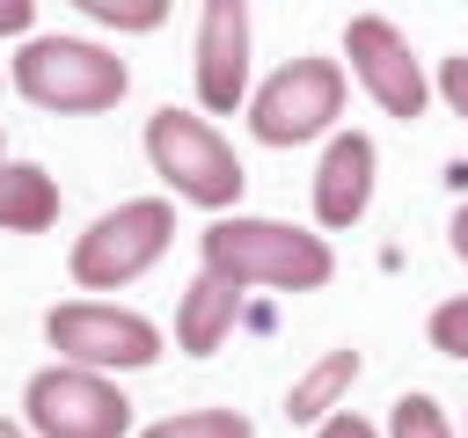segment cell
Segmentation results:
<instances>
[{
	"label": "cell",
	"mask_w": 468,
	"mask_h": 438,
	"mask_svg": "<svg viewBox=\"0 0 468 438\" xmlns=\"http://www.w3.org/2000/svg\"><path fill=\"white\" fill-rule=\"evenodd\" d=\"M197 248H205V270H219L234 285H278V292L329 285V270H336V256H329L322 234H300L285 219H249V212L212 219Z\"/></svg>",
	"instance_id": "obj_1"
},
{
	"label": "cell",
	"mask_w": 468,
	"mask_h": 438,
	"mask_svg": "<svg viewBox=\"0 0 468 438\" xmlns=\"http://www.w3.org/2000/svg\"><path fill=\"white\" fill-rule=\"evenodd\" d=\"M15 88H22L37 110L88 117V110H110V102L132 88V73H124V58H110L102 44L37 36V44H22V58H15Z\"/></svg>",
	"instance_id": "obj_2"
},
{
	"label": "cell",
	"mask_w": 468,
	"mask_h": 438,
	"mask_svg": "<svg viewBox=\"0 0 468 438\" xmlns=\"http://www.w3.org/2000/svg\"><path fill=\"white\" fill-rule=\"evenodd\" d=\"M146 161H154V175L176 190V197H190V204H234L241 197V161H234V146L205 124V117H190V110H154V124H146Z\"/></svg>",
	"instance_id": "obj_3"
},
{
	"label": "cell",
	"mask_w": 468,
	"mask_h": 438,
	"mask_svg": "<svg viewBox=\"0 0 468 438\" xmlns=\"http://www.w3.org/2000/svg\"><path fill=\"white\" fill-rule=\"evenodd\" d=\"M168 234H176V212H168L161 197H132V204H117V212H102V219L73 241V285H88V292L132 285L139 270L161 263Z\"/></svg>",
	"instance_id": "obj_4"
},
{
	"label": "cell",
	"mask_w": 468,
	"mask_h": 438,
	"mask_svg": "<svg viewBox=\"0 0 468 438\" xmlns=\"http://www.w3.org/2000/svg\"><path fill=\"white\" fill-rule=\"evenodd\" d=\"M336 117H344V66L336 58H292L249 102V124L263 146H300V139L329 131Z\"/></svg>",
	"instance_id": "obj_5"
},
{
	"label": "cell",
	"mask_w": 468,
	"mask_h": 438,
	"mask_svg": "<svg viewBox=\"0 0 468 438\" xmlns=\"http://www.w3.org/2000/svg\"><path fill=\"white\" fill-rule=\"evenodd\" d=\"M44 336H51V350H58L66 365H88V372H139V365L161 358V328H154L146 314H132V307H95V299L51 307Z\"/></svg>",
	"instance_id": "obj_6"
},
{
	"label": "cell",
	"mask_w": 468,
	"mask_h": 438,
	"mask_svg": "<svg viewBox=\"0 0 468 438\" xmlns=\"http://www.w3.org/2000/svg\"><path fill=\"white\" fill-rule=\"evenodd\" d=\"M22 409H29V431L37 438H124L132 431V402L102 372H88V365L37 372L29 394H22Z\"/></svg>",
	"instance_id": "obj_7"
},
{
	"label": "cell",
	"mask_w": 468,
	"mask_h": 438,
	"mask_svg": "<svg viewBox=\"0 0 468 438\" xmlns=\"http://www.w3.org/2000/svg\"><path fill=\"white\" fill-rule=\"evenodd\" d=\"M344 58H351V73H358V88L388 110V117H424V66H417V51H410V36L388 22V15H351V29H344Z\"/></svg>",
	"instance_id": "obj_8"
},
{
	"label": "cell",
	"mask_w": 468,
	"mask_h": 438,
	"mask_svg": "<svg viewBox=\"0 0 468 438\" xmlns=\"http://www.w3.org/2000/svg\"><path fill=\"white\" fill-rule=\"evenodd\" d=\"M249 95V0H205L197 22V102L234 110Z\"/></svg>",
	"instance_id": "obj_9"
},
{
	"label": "cell",
	"mask_w": 468,
	"mask_h": 438,
	"mask_svg": "<svg viewBox=\"0 0 468 438\" xmlns=\"http://www.w3.org/2000/svg\"><path fill=\"white\" fill-rule=\"evenodd\" d=\"M373 139L366 131H336L329 153H322V175H314V219L322 226H358L366 204H373Z\"/></svg>",
	"instance_id": "obj_10"
},
{
	"label": "cell",
	"mask_w": 468,
	"mask_h": 438,
	"mask_svg": "<svg viewBox=\"0 0 468 438\" xmlns=\"http://www.w3.org/2000/svg\"><path fill=\"white\" fill-rule=\"evenodd\" d=\"M234 314H241V285L219 277V270H197L190 292H183V307H176V343L183 350H219V336L234 328Z\"/></svg>",
	"instance_id": "obj_11"
},
{
	"label": "cell",
	"mask_w": 468,
	"mask_h": 438,
	"mask_svg": "<svg viewBox=\"0 0 468 438\" xmlns=\"http://www.w3.org/2000/svg\"><path fill=\"white\" fill-rule=\"evenodd\" d=\"M58 219V190L37 161H0V234H44Z\"/></svg>",
	"instance_id": "obj_12"
},
{
	"label": "cell",
	"mask_w": 468,
	"mask_h": 438,
	"mask_svg": "<svg viewBox=\"0 0 468 438\" xmlns=\"http://www.w3.org/2000/svg\"><path fill=\"white\" fill-rule=\"evenodd\" d=\"M351 380H358V350H329V358L285 394V416H292V423H314L322 409H336V394H344Z\"/></svg>",
	"instance_id": "obj_13"
},
{
	"label": "cell",
	"mask_w": 468,
	"mask_h": 438,
	"mask_svg": "<svg viewBox=\"0 0 468 438\" xmlns=\"http://www.w3.org/2000/svg\"><path fill=\"white\" fill-rule=\"evenodd\" d=\"M139 438H256V431H249L241 409H190V416H168V423H154Z\"/></svg>",
	"instance_id": "obj_14"
},
{
	"label": "cell",
	"mask_w": 468,
	"mask_h": 438,
	"mask_svg": "<svg viewBox=\"0 0 468 438\" xmlns=\"http://www.w3.org/2000/svg\"><path fill=\"white\" fill-rule=\"evenodd\" d=\"M80 15H95L102 29H161L168 22V0H73Z\"/></svg>",
	"instance_id": "obj_15"
},
{
	"label": "cell",
	"mask_w": 468,
	"mask_h": 438,
	"mask_svg": "<svg viewBox=\"0 0 468 438\" xmlns=\"http://www.w3.org/2000/svg\"><path fill=\"white\" fill-rule=\"evenodd\" d=\"M388 438H453V431H446V416H439V402H431V394H402V402H395Z\"/></svg>",
	"instance_id": "obj_16"
},
{
	"label": "cell",
	"mask_w": 468,
	"mask_h": 438,
	"mask_svg": "<svg viewBox=\"0 0 468 438\" xmlns=\"http://www.w3.org/2000/svg\"><path fill=\"white\" fill-rule=\"evenodd\" d=\"M431 350L468 358V292H461V299H446V307H431Z\"/></svg>",
	"instance_id": "obj_17"
},
{
	"label": "cell",
	"mask_w": 468,
	"mask_h": 438,
	"mask_svg": "<svg viewBox=\"0 0 468 438\" xmlns=\"http://www.w3.org/2000/svg\"><path fill=\"white\" fill-rule=\"evenodd\" d=\"M439 95L453 102V117H468V58H446L439 66Z\"/></svg>",
	"instance_id": "obj_18"
},
{
	"label": "cell",
	"mask_w": 468,
	"mask_h": 438,
	"mask_svg": "<svg viewBox=\"0 0 468 438\" xmlns=\"http://www.w3.org/2000/svg\"><path fill=\"white\" fill-rule=\"evenodd\" d=\"M314 438H380V431H373L366 416H351V409H344V416H322V431H314Z\"/></svg>",
	"instance_id": "obj_19"
},
{
	"label": "cell",
	"mask_w": 468,
	"mask_h": 438,
	"mask_svg": "<svg viewBox=\"0 0 468 438\" xmlns=\"http://www.w3.org/2000/svg\"><path fill=\"white\" fill-rule=\"evenodd\" d=\"M29 7H37V0H0V29H7V36L29 29Z\"/></svg>",
	"instance_id": "obj_20"
},
{
	"label": "cell",
	"mask_w": 468,
	"mask_h": 438,
	"mask_svg": "<svg viewBox=\"0 0 468 438\" xmlns=\"http://www.w3.org/2000/svg\"><path fill=\"white\" fill-rule=\"evenodd\" d=\"M446 234H453V256H461V263H468V204H461V212H453V226H446Z\"/></svg>",
	"instance_id": "obj_21"
},
{
	"label": "cell",
	"mask_w": 468,
	"mask_h": 438,
	"mask_svg": "<svg viewBox=\"0 0 468 438\" xmlns=\"http://www.w3.org/2000/svg\"><path fill=\"white\" fill-rule=\"evenodd\" d=\"M0 438H22V431H15V423H0Z\"/></svg>",
	"instance_id": "obj_22"
}]
</instances>
